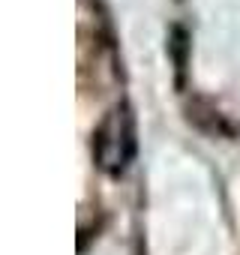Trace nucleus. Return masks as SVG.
<instances>
[{"mask_svg": "<svg viewBox=\"0 0 240 255\" xmlns=\"http://www.w3.org/2000/svg\"><path fill=\"white\" fill-rule=\"evenodd\" d=\"M132 153H135V123L126 105H117L102 117L93 135V156L105 171L120 174L129 165Z\"/></svg>", "mask_w": 240, "mask_h": 255, "instance_id": "f257e3e1", "label": "nucleus"}]
</instances>
